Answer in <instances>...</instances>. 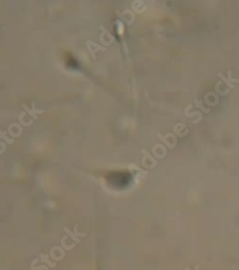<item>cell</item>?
Here are the masks:
<instances>
[{"label":"cell","instance_id":"obj_1","mask_svg":"<svg viewBox=\"0 0 239 270\" xmlns=\"http://www.w3.org/2000/svg\"><path fill=\"white\" fill-rule=\"evenodd\" d=\"M86 47H87L88 52L90 53V55H91V56H92L93 59H97V56H96L97 52H99V51H102L103 52V51H105V50H106L105 47H103V46L100 45V44H97L96 42H93L92 40H87V41H86Z\"/></svg>","mask_w":239,"mask_h":270},{"label":"cell","instance_id":"obj_2","mask_svg":"<svg viewBox=\"0 0 239 270\" xmlns=\"http://www.w3.org/2000/svg\"><path fill=\"white\" fill-rule=\"evenodd\" d=\"M218 77H219L220 79H221L222 81H224V83H225L226 84H227V85L229 87V88H231V89H232V88H234V84H232V83H231V81H229V80L227 79V78H226V77H225L224 75H223L222 73H219V74H218Z\"/></svg>","mask_w":239,"mask_h":270},{"label":"cell","instance_id":"obj_3","mask_svg":"<svg viewBox=\"0 0 239 270\" xmlns=\"http://www.w3.org/2000/svg\"><path fill=\"white\" fill-rule=\"evenodd\" d=\"M64 231H65L66 233H67V234H68L69 236H70L72 238H73V240H74L75 241H76V243H78V242H80V238H78L76 236V235H75V233H73V232H71L70 230H69V228H67V227H64Z\"/></svg>","mask_w":239,"mask_h":270},{"label":"cell","instance_id":"obj_4","mask_svg":"<svg viewBox=\"0 0 239 270\" xmlns=\"http://www.w3.org/2000/svg\"><path fill=\"white\" fill-rule=\"evenodd\" d=\"M22 107H23V108L25 109V110H26L28 113H29L31 117H33V118L34 119V120H36V119H37V116H36V114H34V112L33 110H30V108L28 107V106H27L26 105H24V103H23V105H22Z\"/></svg>","mask_w":239,"mask_h":270},{"label":"cell","instance_id":"obj_5","mask_svg":"<svg viewBox=\"0 0 239 270\" xmlns=\"http://www.w3.org/2000/svg\"><path fill=\"white\" fill-rule=\"evenodd\" d=\"M141 152H143V153H144V154H146V157H147V158H148V159L150 160V161H151V162H152V164H153V166H156V165H157V161H156V160H155V159H154V158L152 157V156H151V155H150V154H149V153H148V152H146V149H143V150H141Z\"/></svg>","mask_w":239,"mask_h":270},{"label":"cell","instance_id":"obj_6","mask_svg":"<svg viewBox=\"0 0 239 270\" xmlns=\"http://www.w3.org/2000/svg\"><path fill=\"white\" fill-rule=\"evenodd\" d=\"M40 257H41V260H42V262H45L48 263V265L50 266V267H54V266L56 265V262L52 263L51 262H49V260H47V257H48V256H45L44 254H41V255H40Z\"/></svg>","mask_w":239,"mask_h":270},{"label":"cell","instance_id":"obj_7","mask_svg":"<svg viewBox=\"0 0 239 270\" xmlns=\"http://www.w3.org/2000/svg\"><path fill=\"white\" fill-rule=\"evenodd\" d=\"M195 105H196V106L197 107H200V108H202V110L204 111V112H206V113H209V109H207V108H206V107H204V106L202 105V103H200V102L198 101V100H195Z\"/></svg>","mask_w":239,"mask_h":270},{"label":"cell","instance_id":"obj_8","mask_svg":"<svg viewBox=\"0 0 239 270\" xmlns=\"http://www.w3.org/2000/svg\"><path fill=\"white\" fill-rule=\"evenodd\" d=\"M231 71H229V74H228V80L231 81H234V83H238L239 81V79H231Z\"/></svg>","mask_w":239,"mask_h":270},{"label":"cell","instance_id":"obj_9","mask_svg":"<svg viewBox=\"0 0 239 270\" xmlns=\"http://www.w3.org/2000/svg\"><path fill=\"white\" fill-rule=\"evenodd\" d=\"M77 229H78V227L77 226H75V235L78 237H85L86 236V234H81V233H78V232L77 231Z\"/></svg>","mask_w":239,"mask_h":270},{"label":"cell","instance_id":"obj_10","mask_svg":"<svg viewBox=\"0 0 239 270\" xmlns=\"http://www.w3.org/2000/svg\"><path fill=\"white\" fill-rule=\"evenodd\" d=\"M39 269L48 270V268H47L46 266H37V267H34V266H32V270H39Z\"/></svg>","mask_w":239,"mask_h":270},{"label":"cell","instance_id":"obj_11","mask_svg":"<svg viewBox=\"0 0 239 270\" xmlns=\"http://www.w3.org/2000/svg\"><path fill=\"white\" fill-rule=\"evenodd\" d=\"M185 270H190V269L188 268V267H185Z\"/></svg>","mask_w":239,"mask_h":270}]
</instances>
